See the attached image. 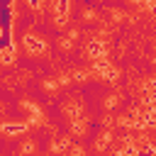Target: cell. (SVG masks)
<instances>
[{"mask_svg":"<svg viewBox=\"0 0 156 156\" xmlns=\"http://www.w3.org/2000/svg\"><path fill=\"white\" fill-rule=\"evenodd\" d=\"M24 46H27L32 54H39V51H44V41H41L39 37H32V34H27V37H24Z\"/></svg>","mask_w":156,"mask_h":156,"instance_id":"6da1fadb","label":"cell"},{"mask_svg":"<svg viewBox=\"0 0 156 156\" xmlns=\"http://www.w3.org/2000/svg\"><path fill=\"white\" fill-rule=\"evenodd\" d=\"M56 15H58V22H63L68 17V0H58L56 2Z\"/></svg>","mask_w":156,"mask_h":156,"instance_id":"7a4b0ae2","label":"cell"},{"mask_svg":"<svg viewBox=\"0 0 156 156\" xmlns=\"http://www.w3.org/2000/svg\"><path fill=\"white\" fill-rule=\"evenodd\" d=\"M24 129H27V124H22V122L20 124H2V132L5 134H22Z\"/></svg>","mask_w":156,"mask_h":156,"instance_id":"3957f363","label":"cell"},{"mask_svg":"<svg viewBox=\"0 0 156 156\" xmlns=\"http://www.w3.org/2000/svg\"><path fill=\"white\" fill-rule=\"evenodd\" d=\"M0 61L2 63H15V46H10V49H5V51H0Z\"/></svg>","mask_w":156,"mask_h":156,"instance_id":"277c9868","label":"cell"},{"mask_svg":"<svg viewBox=\"0 0 156 156\" xmlns=\"http://www.w3.org/2000/svg\"><path fill=\"white\" fill-rule=\"evenodd\" d=\"M134 156H156V149L154 146H144V149H136Z\"/></svg>","mask_w":156,"mask_h":156,"instance_id":"5b68a950","label":"cell"},{"mask_svg":"<svg viewBox=\"0 0 156 156\" xmlns=\"http://www.w3.org/2000/svg\"><path fill=\"white\" fill-rule=\"evenodd\" d=\"M90 54H93V56H100V54H102V46H100V41H93V44H90Z\"/></svg>","mask_w":156,"mask_h":156,"instance_id":"8992f818","label":"cell"},{"mask_svg":"<svg viewBox=\"0 0 156 156\" xmlns=\"http://www.w3.org/2000/svg\"><path fill=\"white\" fill-rule=\"evenodd\" d=\"M7 7H12V0H0V10H7Z\"/></svg>","mask_w":156,"mask_h":156,"instance_id":"52a82bcc","label":"cell"},{"mask_svg":"<svg viewBox=\"0 0 156 156\" xmlns=\"http://www.w3.org/2000/svg\"><path fill=\"white\" fill-rule=\"evenodd\" d=\"M27 2H29V7H34V10L41 5V0H27Z\"/></svg>","mask_w":156,"mask_h":156,"instance_id":"ba28073f","label":"cell"},{"mask_svg":"<svg viewBox=\"0 0 156 156\" xmlns=\"http://www.w3.org/2000/svg\"><path fill=\"white\" fill-rule=\"evenodd\" d=\"M134 2H146V0H134Z\"/></svg>","mask_w":156,"mask_h":156,"instance_id":"9c48e42d","label":"cell"}]
</instances>
